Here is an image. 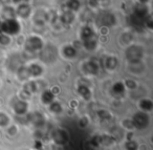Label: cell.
<instances>
[{
  "mask_svg": "<svg viewBox=\"0 0 153 150\" xmlns=\"http://www.w3.org/2000/svg\"><path fill=\"white\" fill-rule=\"evenodd\" d=\"M140 109L145 112L150 111L153 107V103H152V101L149 99H143L142 101L140 102Z\"/></svg>",
  "mask_w": 153,
  "mask_h": 150,
  "instance_id": "obj_12",
  "label": "cell"
},
{
  "mask_svg": "<svg viewBox=\"0 0 153 150\" xmlns=\"http://www.w3.org/2000/svg\"><path fill=\"white\" fill-rule=\"evenodd\" d=\"M125 85L123 84V83L121 82H117L115 83V84H113L112 86V91L113 93H115V95H123L124 93H125Z\"/></svg>",
  "mask_w": 153,
  "mask_h": 150,
  "instance_id": "obj_13",
  "label": "cell"
},
{
  "mask_svg": "<svg viewBox=\"0 0 153 150\" xmlns=\"http://www.w3.org/2000/svg\"><path fill=\"white\" fill-rule=\"evenodd\" d=\"M28 121H30L34 126L38 127V128L42 127L45 123L44 116H43V114L40 113V112H34V113H30V116H28Z\"/></svg>",
  "mask_w": 153,
  "mask_h": 150,
  "instance_id": "obj_4",
  "label": "cell"
},
{
  "mask_svg": "<svg viewBox=\"0 0 153 150\" xmlns=\"http://www.w3.org/2000/svg\"><path fill=\"white\" fill-rule=\"evenodd\" d=\"M27 109H28V105L25 101H22V100H19L15 103L14 105V111L16 112L17 114L19 116H23L27 112Z\"/></svg>",
  "mask_w": 153,
  "mask_h": 150,
  "instance_id": "obj_5",
  "label": "cell"
},
{
  "mask_svg": "<svg viewBox=\"0 0 153 150\" xmlns=\"http://www.w3.org/2000/svg\"><path fill=\"white\" fill-rule=\"evenodd\" d=\"M84 70L88 75H97L99 67L94 62H87V63L84 64Z\"/></svg>",
  "mask_w": 153,
  "mask_h": 150,
  "instance_id": "obj_10",
  "label": "cell"
},
{
  "mask_svg": "<svg viewBox=\"0 0 153 150\" xmlns=\"http://www.w3.org/2000/svg\"><path fill=\"white\" fill-rule=\"evenodd\" d=\"M65 55L67 56L68 58H72L76 55V51L72 46H66L65 47Z\"/></svg>",
  "mask_w": 153,
  "mask_h": 150,
  "instance_id": "obj_20",
  "label": "cell"
},
{
  "mask_svg": "<svg viewBox=\"0 0 153 150\" xmlns=\"http://www.w3.org/2000/svg\"><path fill=\"white\" fill-rule=\"evenodd\" d=\"M18 77L22 80H26L30 77V72H28L27 68H20L19 72H18Z\"/></svg>",
  "mask_w": 153,
  "mask_h": 150,
  "instance_id": "obj_19",
  "label": "cell"
},
{
  "mask_svg": "<svg viewBox=\"0 0 153 150\" xmlns=\"http://www.w3.org/2000/svg\"><path fill=\"white\" fill-rule=\"evenodd\" d=\"M1 31L5 34L15 35L20 31V24L15 19H7L1 24Z\"/></svg>",
  "mask_w": 153,
  "mask_h": 150,
  "instance_id": "obj_2",
  "label": "cell"
},
{
  "mask_svg": "<svg viewBox=\"0 0 153 150\" xmlns=\"http://www.w3.org/2000/svg\"><path fill=\"white\" fill-rule=\"evenodd\" d=\"M27 69H28V72H30V76H32V77H39V76H41L43 72L42 67H41L39 64H36V63L30 64V66Z\"/></svg>",
  "mask_w": 153,
  "mask_h": 150,
  "instance_id": "obj_8",
  "label": "cell"
},
{
  "mask_svg": "<svg viewBox=\"0 0 153 150\" xmlns=\"http://www.w3.org/2000/svg\"><path fill=\"white\" fill-rule=\"evenodd\" d=\"M117 60L115 59L114 57H111V58H108L106 61V67L108 68V69L112 70L114 69L115 67H117Z\"/></svg>",
  "mask_w": 153,
  "mask_h": 150,
  "instance_id": "obj_16",
  "label": "cell"
},
{
  "mask_svg": "<svg viewBox=\"0 0 153 150\" xmlns=\"http://www.w3.org/2000/svg\"><path fill=\"white\" fill-rule=\"evenodd\" d=\"M41 100H42L43 104L49 105L53 101V93H51V90H45L41 96Z\"/></svg>",
  "mask_w": 153,
  "mask_h": 150,
  "instance_id": "obj_11",
  "label": "cell"
},
{
  "mask_svg": "<svg viewBox=\"0 0 153 150\" xmlns=\"http://www.w3.org/2000/svg\"><path fill=\"white\" fill-rule=\"evenodd\" d=\"M28 14H30V7H28V5L23 4L18 7V15L22 16V17H27Z\"/></svg>",
  "mask_w": 153,
  "mask_h": 150,
  "instance_id": "obj_15",
  "label": "cell"
},
{
  "mask_svg": "<svg viewBox=\"0 0 153 150\" xmlns=\"http://www.w3.org/2000/svg\"><path fill=\"white\" fill-rule=\"evenodd\" d=\"M51 139L53 140V142H55L57 145L61 146V145H64V144L68 141V134L63 129H57V130L53 131V134H51Z\"/></svg>",
  "mask_w": 153,
  "mask_h": 150,
  "instance_id": "obj_3",
  "label": "cell"
},
{
  "mask_svg": "<svg viewBox=\"0 0 153 150\" xmlns=\"http://www.w3.org/2000/svg\"><path fill=\"white\" fill-rule=\"evenodd\" d=\"M133 127L137 129H145L148 127L149 123H150V119L149 116L146 113L145 111H140V112H136L133 116L131 120Z\"/></svg>",
  "mask_w": 153,
  "mask_h": 150,
  "instance_id": "obj_1",
  "label": "cell"
},
{
  "mask_svg": "<svg viewBox=\"0 0 153 150\" xmlns=\"http://www.w3.org/2000/svg\"><path fill=\"white\" fill-rule=\"evenodd\" d=\"M78 93H79V95L85 100H89L90 98H91V91H90V89L88 88L86 85H80V86L78 87Z\"/></svg>",
  "mask_w": 153,
  "mask_h": 150,
  "instance_id": "obj_9",
  "label": "cell"
},
{
  "mask_svg": "<svg viewBox=\"0 0 153 150\" xmlns=\"http://www.w3.org/2000/svg\"><path fill=\"white\" fill-rule=\"evenodd\" d=\"M49 110H51V112H53V113H60V112H62L61 104L58 103V102L53 101L49 104Z\"/></svg>",
  "mask_w": 153,
  "mask_h": 150,
  "instance_id": "obj_14",
  "label": "cell"
},
{
  "mask_svg": "<svg viewBox=\"0 0 153 150\" xmlns=\"http://www.w3.org/2000/svg\"><path fill=\"white\" fill-rule=\"evenodd\" d=\"M125 148H126V150H137L138 144L136 143L135 141H133V140H129V141H127V143H126Z\"/></svg>",
  "mask_w": 153,
  "mask_h": 150,
  "instance_id": "obj_17",
  "label": "cell"
},
{
  "mask_svg": "<svg viewBox=\"0 0 153 150\" xmlns=\"http://www.w3.org/2000/svg\"><path fill=\"white\" fill-rule=\"evenodd\" d=\"M99 141H100V146H112L115 144V137L113 135H109V134H103V135H99Z\"/></svg>",
  "mask_w": 153,
  "mask_h": 150,
  "instance_id": "obj_6",
  "label": "cell"
},
{
  "mask_svg": "<svg viewBox=\"0 0 153 150\" xmlns=\"http://www.w3.org/2000/svg\"><path fill=\"white\" fill-rule=\"evenodd\" d=\"M99 116L101 119H109L110 118V114L106 111V110H100L99 111Z\"/></svg>",
  "mask_w": 153,
  "mask_h": 150,
  "instance_id": "obj_22",
  "label": "cell"
},
{
  "mask_svg": "<svg viewBox=\"0 0 153 150\" xmlns=\"http://www.w3.org/2000/svg\"><path fill=\"white\" fill-rule=\"evenodd\" d=\"M9 123H10L9 116H7L5 113H3V112H0V127L7 126Z\"/></svg>",
  "mask_w": 153,
  "mask_h": 150,
  "instance_id": "obj_18",
  "label": "cell"
},
{
  "mask_svg": "<svg viewBox=\"0 0 153 150\" xmlns=\"http://www.w3.org/2000/svg\"><path fill=\"white\" fill-rule=\"evenodd\" d=\"M28 43V46L26 45L27 49L30 51H38L42 47V42H41V39L37 38V37H33V38L28 39L27 42Z\"/></svg>",
  "mask_w": 153,
  "mask_h": 150,
  "instance_id": "obj_7",
  "label": "cell"
},
{
  "mask_svg": "<svg viewBox=\"0 0 153 150\" xmlns=\"http://www.w3.org/2000/svg\"><path fill=\"white\" fill-rule=\"evenodd\" d=\"M124 85H125V87H128L129 89H133L136 87V83L133 80H127Z\"/></svg>",
  "mask_w": 153,
  "mask_h": 150,
  "instance_id": "obj_21",
  "label": "cell"
}]
</instances>
